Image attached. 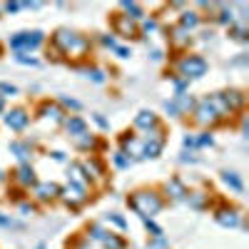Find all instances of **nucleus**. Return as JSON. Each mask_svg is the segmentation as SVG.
Segmentation results:
<instances>
[{
  "label": "nucleus",
  "mask_w": 249,
  "mask_h": 249,
  "mask_svg": "<svg viewBox=\"0 0 249 249\" xmlns=\"http://www.w3.org/2000/svg\"><path fill=\"white\" fill-rule=\"evenodd\" d=\"M127 204L132 207V210L144 219V217H155V214H160L162 212V199H160V195L157 192H147V190H142V192H135L130 199H127Z\"/></svg>",
  "instance_id": "f257e3e1"
},
{
  "label": "nucleus",
  "mask_w": 249,
  "mask_h": 249,
  "mask_svg": "<svg viewBox=\"0 0 249 249\" xmlns=\"http://www.w3.org/2000/svg\"><path fill=\"white\" fill-rule=\"evenodd\" d=\"M207 70H210V65H207V60L202 55H184L177 62V72L184 80H199L207 75Z\"/></svg>",
  "instance_id": "f03ea898"
},
{
  "label": "nucleus",
  "mask_w": 249,
  "mask_h": 249,
  "mask_svg": "<svg viewBox=\"0 0 249 249\" xmlns=\"http://www.w3.org/2000/svg\"><path fill=\"white\" fill-rule=\"evenodd\" d=\"M45 43V35L40 30H23V33H15L10 37V48L15 53H28V50H37L40 45Z\"/></svg>",
  "instance_id": "7ed1b4c3"
},
{
  "label": "nucleus",
  "mask_w": 249,
  "mask_h": 249,
  "mask_svg": "<svg viewBox=\"0 0 249 249\" xmlns=\"http://www.w3.org/2000/svg\"><path fill=\"white\" fill-rule=\"evenodd\" d=\"M82 35H77L75 30H68V28H60L55 35H53V45L62 53V55H68L75 45H77V40H80Z\"/></svg>",
  "instance_id": "20e7f679"
},
{
  "label": "nucleus",
  "mask_w": 249,
  "mask_h": 249,
  "mask_svg": "<svg viewBox=\"0 0 249 249\" xmlns=\"http://www.w3.org/2000/svg\"><path fill=\"white\" fill-rule=\"evenodd\" d=\"M3 122H5V127H10L13 132H23L28 127V122H30V115L23 107H15V110L3 112Z\"/></svg>",
  "instance_id": "39448f33"
},
{
  "label": "nucleus",
  "mask_w": 249,
  "mask_h": 249,
  "mask_svg": "<svg viewBox=\"0 0 249 249\" xmlns=\"http://www.w3.org/2000/svg\"><path fill=\"white\" fill-rule=\"evenodd\" d=\"M195 120H197V124H202V127H207V124H217L219 122V115L214 112V107L210 105V100H199L197 105H195Z\"/></svg>",
  "instance_id": "423d86ee"
},
{
  "label": "nucleus",
  "mask_w": 249,
  "mask_h": 249,
  "mask_svg": "<svg viewBox=\"0 0 249 249\" xmlns=\"http://www.w3.org/2000/svg\"><path fill=\"white\" fill-rule=\"evenodd\" d=\"M60 197H62V202H65L68 207H80V204L88 202L85 190H80V187H75V184H68L65 190H60Z\"/></svg>",
  "instance_id": "0eeeda50"
},
{
  "label": "nucleus",
  "mask_w": 249,
  "mask_h": 249,
  "mask_svg": "<svg viewBox=\"0 0 249 249\" xmlns=\"http://www.w3.org/2000/svg\"><path fill=\"white\" fill-rule=\"evenodd\" d=\"M214 219L222 224V227H242V217L234 207H219L214 212Z\"/></svg>",
  "instance_id": "6e6552de"
},
{
  "label": "nucleus",
  "mask_w": 249,
  "mask_h": 249,
  "mask_svg": "<svg viewBox=\"0 0 249 249\" xmlns=\"http://www.w3.org/2000/svg\"><path fill=\"white\" fill-rule=\"evenodd\" d=\"M222 100H224V105H227L230 112H239L244 107V102H247L242 90H227V92H222Z\"/></svg>",
  "instance_id": "1a4fd4ad"
},
{
  "label": "nucleus",
  "mask_w": 249,
  "mask_h": 249,
  "mask_svg": "<svg viewBox=\"0 0 249 249\" xmlns=\"http://www.w3.org/2000/svg\"><path fill=\"white\" fill-rule=\"evenodd\" d=\"M65 117L68 115L62 112V107L55 105V102H43V105H40V120H53L55 124H60Z\"/></svg>",
  "instance_id": "9d476101"
},
{
  "label": "nucleus",
  "mask_w": 249,
  "mask_h": 249,
  "mask_svg": "<svg viewBox=\"0 0 249 249\" xmlns=\"http://www.w3.org/2000/svg\"><path fill=\"white\" fill-rule=\"evenodd\" d=\"M33 192H35V197H37L40 202H48V199H55V197L60 195V187L53 184V182H37V184L33 187Z\"/></svg>",
  "instance_id": "9b49d317"
},
{
  "label": "nucleus",
  "mask_w": 249,
  "mask_h": 249,
  "mask_svg": "<svg viewBox=\"0 0 249 249\" xmlns=\"http://www.w3.org/2000/svg\"><path fill=\"white\" fill-rule=\"evenodd\" d=\"M157 124H160V117H157L152 110H142V112L135 117V127H137V130H144V132L152 130V127H157Z\"/></svg>",
  "instance_id": "f8f14e48"
},
{
  "label": "nucleus",
  "mask_w": 249,
  "mask_h": 249,
  "mask_svg": "<svg viewBox=\"0 0 249 249\" xmlns=\"http://www.w3.org/2000/svg\"><path fill=\"white\" fill-rule=\"evenodd\" d=\"M62 124H65V130H68L72 137H80V135H85V132H88V122L82 120V117H77V115L65 117V120H62Z\"/></svg>",
  "instance_id": "ddd939ff"
},
{
  "label": "nucleus",
  "mask_w": 249,
  "mask_h": 249,
  "mask_svg": "<svg viewBox=\"0 0 249 249\" xmlns=\"http://www.w3.org/2000/svg\"><path fill=\"white\" fill-rule=\"evenodd\" d=\"M15 182L23 184V187H35V184H37L35 170L30 167V164H20V167L15 170Z\"/></svg>",
  "instance_id": "4468645a"
},
{
  "label": "nucleus",
  "mask_w": 249,
  "mask_h": 249,
  "mask_svg": "<svg viewBox=\"0 0 249 249\" xmlns=\"http://www.w3.org/2000/svg\"><path fill=\"white\" fill-rule=\"evenodd\" d=\"M115 35L135 37V35H137V25L132 23L130 18H124V15H117V20H115Z\"/></svg>",
  "instance_id": "2eb2a0df"
},
{
  "label": "nucleus",
  "mask_w": 249,
  "mask_h": 249,
  "mask_svg": "<svg viewBox=\"0 0 249 249\" xmlns=\"http://www.w3.org/2000/svg\"><path fill=\"white\" fill-rule=\"evenodd\" d=\"M68 177H70V184L80 187V190H88L90 179H88V175H85V172H82V167H80V164H70V170H68Z\"/></svg>",
  "instance_id": "dca6fc26"
},
{
  "label": "nucleus",
  "mask_w": 249,
  "mask_h": 249,
  "mask_svg": "<svg viewBox=\"0 0 249 249\" xmlns=\"http://www.w3.org/2000/svg\"><path fill=\"white\" fill-rule=\"evenodd\" d=\"M164 190H167L170 195H172V199H177V202H182V199H187V195H190V192H187V187L175 177V179H170L167 184H164Z\"/></svg>",
  "instance_id": "f3484780"
},
{
  "label": "nucleus",
  "mask_w": 249,
  "mask_h": 249,
  "mask_svg": "<svg viewBox=\"0 0 249 249\" xmlns=\"http://www.w3.org/2000/svg\"><path fill=\"white\" fill-rule=\"evenodd\" d=\"M80 167H82V172L88 175V179H90V177L102 179V175H105V172H102V164H100L97 160H85V162L80 164Z\"/></svg>",
  "instance_id": "a211bd4d"
},
{
  "label": "nucleus",
  "mask_w": 249,
  "mask_h": 249,
  "mask_svg": "<svg viewBox=\"0 0 249 249\" xmlns=\"http://www.w3.org/2000/svg\"><path fill=\"white\" fill-rule=\"evenodd\" d=\"M222 179H224V184H227V187H232L234 192H244V182H242V177H239L237 172L224 170V172H222Z\"/></svg>",
  "instance_id": "6ab92c4d"
},
{
  "label": "nucleus",
  "mask_w": 249,
  "mask_h": 249,
  "mask_svg": "<svg viewBox=\"0 0 249 249\" xmlns=\"http://www.w3.org/2000/svg\"><path fill=\"white\" fill-rule=\"evenodd\" d=\"M120 8H122L124 13H127L124 18H130L132 23H137V20H144V10H142L137 3H127V0H124V3H120Z\"/></svg>",
  "instance_id": "aec40b11"
},
{
  "label": "nucleus",
  "mask_w": 249,
  "mask_h": 249,
  "mask_svg": "<svg viewBox=\"0 0 249 249\" xmlns=\"http://www.w3.org/2000/svg\"><path fill=\"white\" fill-rule=\"evenodd\" d=\"M175 105H177V110H179V115H187V112H192L195 110V97L187 92V95H179V97H175Z\"/></svg>",
  "instance_id": "412c9836"
},
{
  "label": "nucleus",
  "mask_w": 249,
  "mask_h": 249,
  "mask_svg": "<svg viewBox=\"0 0 249 249\" xmlns=\"http://www.w3.org/2000/svg\"><path fill=\"white\" fill-rule=\"evenodd\" d=\"M199 25V15L195 13V10H184L182 13V18H179V28H184V30H195Z\"/></svg>",
  "instance_id": "4be33fe9"
},
{
  "label": "nucleus",
  "mask_w": 249,
  "mask_h": 249,
  "mask_svg": "<svg viewBox=\"0 0 249 249\" xmlns=\"http://www.w3.org/2000/svg\"><path fill=\"white\" fill-rule=\"evenodd\" d=\"M10 152H15V157L23 162V164H28V160H30V147L25 142H10Z\"/></svg>",
  "instance_id": "5701e85b"
},
{
  "label": "nucleus",
  "mask_w": 249,
  "mask_h": 249,
  "mask_svg": "<svg viewBox=\"0 0 249 249\" xmlns=\"http://www.w3.org/2000/svg\"><path fill=\"white\" fill-rule=\"evenodd\" d=\"M207 100H210V105H212V107H214V112L219 115V120H222V117H227V115H232L230 110H227V105H224V100H222V92H217V95H210Z\"/></svg>",
  "instance_id": "b1692460"
},
{
  "label": "nucleus",
  "mask_w": 249,
  "mask_h": 249,
  "mask_svg": "<svg viewBox=\"0 0 249 249\" xmlns=\"http://www.w3.org/2000/svg\"><path fill=\"white\" fill-rule=\"evenodd\" d=\"M187 202H190V207H195V210H204V204H207V195H204V192H190Z\"/></svg>",
  "instance_id": "393cba45"
},
{
  "label": "nucleus",
  "mask_w": 249,
  "mask_h": 249,
  "mask_svg": "<svg viewBox=\"0 0 249 249\" xmlns=\"http://www.w3.org/2000/svg\"><path fill=\"white\" fill-rule=\"evenodd\" d=\"M75 140V144H77V150H90V147H95V137L92 135H80V137H72Z\"/></svg>",
  "instance_id": "a878e982"
},
{
  "label": "nucleus",
  "mask_w": 249,
  "mask_h": 249,
  "mask_svg": "<svg viewBox=\"0 0 249 249\" xmlns=\"http://www.w3.org/2000/svg\"><path fill=\"white\" fill-rule=\"evenodd\" d=\"M175 35H172V40H175V45H184V43H190V30H184V28H175L172 30Z\"/></svg>",
  "instance_id": "bb28decb"
},
{
  "label": "nucleus",
  "mask_w": 249,
  "mask_h": 249,
  "mask_svg": "<svg viewBox=\"0 0 249 249\" xmlns=\"http://www.w3.org/2000/svg\"><path fill=\"white\" fill-rule=\"evenodd\" d=\"M175 97H179V95H187V90H190V80H184V77H175Z\"/></svg>",
  "instance_id": "cd10ccee"
},
{
  "label": "nucleus",
  "mask_w": 249,
  "mask_h": 249,
  "mask_svg": "<svg viewBox=\"0 0 249 249\" xmlns=\"http://www.w3.org/2000/svg\"><path fill=\"white\" fill-rule=\"evenodd\" d=\"M115 164H117L120 170H127L130 164H132V157H130V155H124L122 150H117V152H115Z\"/></svg>",
  "instance_id": "c85d7f7f"
},
{
  "label": "nucleus",
  "mask_w": 249,
  "mask_h": 249,
  "mask_svg": "<svg viewBox=\"0 0 249 249\" xmlns=\"http://www.w3.org/2000/svg\"><path fill=\"white\" fill-rule=\"evenodd\" d=\"M214 144V137L210 132H202L199 137H195V147H212Z\"/></svg>",
  "instance_id": "c756f323"
},
{
  "label": "nucleus",
  "mask_w": 249,
  "mask_h": 249,
  "mask_svg": "<svg viewBox=\"0 0 249 249\" xmlns=\"http://www.w3.org/2000/svg\"><path fill=\"white\" fill-rule=\"evenodd\" d=\"M107 234H110V232H105V230H102V227H100V224H92V227H90V230H88V237H90V239H100V242H102V239H105Z\"/></svg>",
  "instance_id": "7c9ffc66"
},
{
  "label": "nucleus",
  "mask_w": 249,
  "mask_h": 249,
  "mask_svg": "<svg viewBox=\"0 0 249 249\" xmlns=\"http://www.w3.org/2000/svg\"><path fill=\"white\" fill-rule=\"evenodd\" d=\"M102 242H105V247H107V249H124V242H122L120 237H115V234H107Z\"/></svg>",
  "instance_id": "2f4dec72"
},
{
  "label": "nucleus",
  "mask_w": 249,
  "mask_h": 249,
  "mask_svg": "<svg viewBox=\"0 0 249 249\" xmlns=\"http://www.w3.org/2000/svg\"><path fill=\"white\" fill-rule=\"evenodd\" d=\"M142 222H144V227H147V230L152 232V234H150L152 239H155V237H164V234H162V227H157V224H155V222H152L150 217H144Z\"/></svg>",
  "instance_id": "473e14b6"
},
{
  "label": "nucleus",
  "mask_w": 249,
  "mask_h": 249,
  "mask_svg": "<svg viewBox=\"0 0 249 249\" xmlns=\"http://www.w3.org/2000/svg\"><path fill=\"white\" fill-rule=\"evenodd\" d=\"M88 77H90L92 82H97V85H102V82H105V72H102V70H97V68L88 70Z\"/></svg>",
  "instance_id": "72a5a7b5"
},
{
  "label": "nucleus",
  "mask_w": 249,
  "mask_h": 249,
  "mask_svg": "<svg viewBox=\"0 0 249 249\" xmlns=\"http://www.w3.org/2000/svg\"><path fill=\"white\" fill-rule=\"evenodd\" d=\"M0 97H5V95H18V88L15 85H10V82H0Z\"/></svg>",
  "instance_id": "f704fd0d"
},
{
  "label": "nucleus",
  "mask_w": 249,
  "mask_h": 249,
  "mask_svg": "<svg viewBox=\"0 0 249 249\" xmlns=\"http://www.w3.org/2000/svg\"><path fill=\"white\" fill-rule=\"evenodd\" d=\"M164 112H170V117H182L179 110H177V105H175V100H167V102H164Z\"/></svg>",
  "instance_id": "c9c22d12"
},
{
  "label": "nucleus",
  "mask_w": 249,
  "mask_h": 249,
  "mask_svg": "<svg viewBox=\"0 0 249 249\" xmlns=\"http://www.w3.org/2000/svg\"><path fill=\"white\" fill-rule=\"evenodd\" d=\"M219 23H224V25H234V15H232V10H222V13H219Z\"/></svg>",
  "instance_id": "e433bc0d"
},
{
  "label": "nucleus",
  "mask_w": 249,
  "mask_h": 249,
  "mask_svg": "<svg viewBox=\"0 0 249 249\" xmlns=\"http://www.w3.org/2000/svg\"><path fill=\"white\" fill-rule=\"evenodd\" d=\"M15 60H18V62H23V65H33V68L37 65V60H35V57H28L25 53H18V55H15Z\"/></svg>",
  "instance_id": "4c0bfd02"
},
{
  "label": "nucleus",
  "mask_w": 249,
  "mask_h": 249,
  "mask_svg": "<svg viewBox=\"0 0 249 249\" xmlns=\"http://www.w3.org/2000/svg\"><path fill=\"white\" fill-rule=\"evenodd\" d=\"M107 219H110L115 227H120V230H127V222H124L120 214H107Z\"/></svg>",
  "instance_id": "58836bf2"
},
{
  "label": "nucleus",
  "mask_w": 249,
  "mask_h": 249,
  "mask_svg": "<svg viewBox=\"0 0 249 249\" xmlns=\"http://www.w3.org/2000/svg\"><path fill=\"white\" fill-rule=\"evenodd\" d=\"M230 33H232V37H234V40H242V43L247 40V30H244V28H237V25H232V30H230Z\"/></svg>",
  "instance_id": "ea45409f"
},
{
  "label": "nucleus",
  "mask_w": 249,
  "mask_h": 249,
  "mask_svg": "<svg viewBox=\"0 0 249 249\" xmlns=\"http://www.w3.org/2000/svg\"><path fill=\"white\" fill-rule=\"evenodd\" d=\"M60 102H62L65 107H72V110H80V107H82L80 102H77V100H72V97H60Z\"/></svg>",
  "instance_id": "a19ab883"
},
{
  "label": "nucleus",
  "mask_w": 249,
  "mask_h": 249,
  "mask_svg": "<svg viewBox=\"0 0 249 249\" xmlns=\"http://www.w3.org/2000/svg\"><path fill=\"white\" fill-rule=\"evenodd\" d=\"M0 227H10V230H13V227H20L15 219H10V217H5V214H0Z\"/></svg>",
  "instance_id": "79ce46f5"
},
{
  "label": "nucleus",
  "mask_w": 249,
  "mask_h": 249,
  "mask_svg": "<svg viewBox=\"0 0 249 249\" xmlns=\"http://www.w3.org/2000/svg\"><path fill=\"white\" fill-rule=\"evenodd\" d=\"M3 10L5 13H18V10H23V3H5Z\"/></svg>",
  "instance_id": "37998d69"
},
{
  "label": "nucleus",
  "mask_w": 249,
  "mask_h": 249,
  "mask_svg": "<svg viewBox=\"0 0 249 249\" xmlns=\"http://www.w3.org/2000/svg\"><path fill=\"white\" fill-rule=\"evenodd\" d=\"M150 249H167V242H164V237H155V242L150 244Z\"/></svg>",
  "instance_id": "c03bdc74"
},
{
  "label": "nucleus",
  "mask_w": 249,
  "mask_h": 249,
  "mask_svg": "<svg viewBox=\"0 0 249 249\" xmlns=\"http://www.w3.org/2000/svg\"><path fill=\"white\" fill-rule=\"evenodd\" d=\"M102 45H107V48L115 50V48H117V40H115L112 35H102Z\"/></svg>",
  "instance_id": "a18cd8bd"
},
{
  "label": "nucleus",
  "mask_w": 249,
  "mask_h": 249,
  "mask_svg": "<svg viewBox=\"0 0 249 249\" xmlns=\"http://www.w3.org/2000/svg\"><path fill=\"white\" fill-rule=\"evenodd\" d=\"M92 120H95V122H97V124H100V127H102V130H107V127H110V122H107V120H105V117H102V115H97V112H95V115H92Z\"/></svg>",
  "instance_id": "49530a36"
},
{
  "label": "nucleus",
  "mask_w": 249,
  "mask_h": 249,
  "mask_svg": "<svg viewBox=\"0 0 249 249\" xmlns=\"http://www.w3.org/2000/svg\"><path fill=\"white\" fill-rule=\"evenodd\" d=\"M115 55H117V57H122V60H124V57H130V55H132V53H130V48H120V45H117V48H115Z\"/></svg>",
  "instance_id": "de8ad7c7"
},
{
  "label": "nucleus",
  "mask_w": 249,
  "mask_h": 249,
  "mask_svg": "<svg viewBox=\"0 0 249 249\" xmlns=\"http://www.w3.org/2000/svg\"><path fill=\"white\" fill-rule=\"evenodd\" d=\"M142 28L150 33V30H155V28H157V23H155V20H142Z\"/></svg>",
  "instance_id": "09e8293b"
},
{
  "label": "nucleus",
  "mask_w": 249,
  "mask_h": 249,
  "mask_svg": "<svg viewBox=\"0 0 249 249\" xmlns=\"http://www.w3.org/2000/svg\"><path fill=\"white\" fill-rule=\"evenodd\" d=\"M20 210H23L25 214H33V212H35V207H33V204H20Z\"/></svg>",
  "instance_id": "8fccbe9b"
},
{
  "label": "nucleus",
  "mask_w": 249,
  "mask_h": 249,
  "mask_svg": "<svg viewBox=\"0 0 249 249\" xmlns=\"http://www.w3.org/2000/svg\"><path fill=\"white\" fill-rule=\"evenodd\" d=\"M53 160H57V162H65V152H60V150H57V152H53Z\"/></svg>",
  "instance_id": "3c124183"
},
{
  "label": "nucleus",
  "mask_w": 249,
  "mask_h": 249,
  "mask_svg": "<svg viewBox=\"0 0 249 249\" xmlns=\"http://www.w3.org/2000/svg\"><path fill=\"white\" fill-rule=\"evenodd\" d=\"M184 147H195V137L187 135V137H184Z\"/></svg>",
  "instance_id": "603ef678"
},
{
  "label": "nucleus",
  "mask_w": 249,
  "mask_h": 249,
  "mask_svg": "<svg viewBox=\"0 0 249 249\" xmlns=\"http://www.w3.org/2000/svg\"><path fill=\"white\" fill-rule=\"evenodd\" d=\"M152 60H162V53L160 50H152Z\"/></svg>",
  "instance_id": "864d4df0"
},
{
  "label": "nucleus",
  "mask_w": 249,
  "mask_h": 249,
  "mask_svg": "<svg viewBox=\"0 0 249 249\" xmlns=\"http://www.w3.org/2000/svg\"><path fill=\"white\" fill-rule=\"evenodd\" d=\"M3 110H5V100H3V97H0V112H3Z\"/></svg>",
  "instance_id": "5fc2aeb1"
},
{
  "label": "nucleus",
  "mask_w": 249,
  "mask_h": 249,
  "mask_svg": "<svg viewBox=\"0 0 249 249\" xmlns=\"http://www.w3.org/2000/svg\"><path fill=\"white\" fill-rule=\"evenodd\" d=\"M0 182H5V172L3 170H0Z\"/></svg>",
  "instance_id": "6e6d98bb"
},
{
  "label": "nucleus",
  "mask_w": 249,
  "mask_h": 249,
  "mask_svg": "<svg viewBox=\"0 0 249 249\" xmlns=\"http://www.w3.org/2000/svg\"><path fill=\"white\" fill-rule=\"evenodd\" d=\"M35 249H48V247H45V244H43V242H40V244H37V247H35Z\"/></svg>",
  "instance_id": "4d7b16f0"
}]
</instances>
